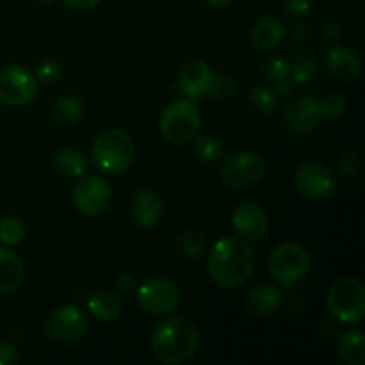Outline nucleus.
Masks as SVG:
<instances>
[{"mask_svg": "<svg viewBox=\"0 0 365 365\" xmlns=\"http://www.w3.org/2000/svg\"><path fill=\"white\" fill-rule=\"evenodd\" d=\"M232 225L246 241H260L269 232V216L257 203L242 202L235 207Z\"/></svg>", "mask_w": 365, "mask_h": 365, "instance_id": "ddd939ff", "label": "nucleus"}, {"mask_svg": "<svg viewBox=\"0 0 365 365\" xmlns=\"http://www.w3.org/2000/svg\"><path fill=\"white\" fill-rule=\"evenodd\" d=\"M192 152L203 163H217L223 157L225 148L212 135H202V138H196L195 145H192Z\"/></svg>", "mask_w": 365, "mask_h": 365, "instance_id": "cd10ccee", "label": "nucleus"}, {"mask_svg": "<svg viewBox=\"0 0 365 365\" xmlns=\"http://www.w3.org/2000/svg\"><path fill=\"white\" fill-rule=\"evenodd\" d=\"M292 89H294V81L291 77L280 78V81L273 82V93L277 96H287L291 95Z\"/></svg>", "mask_w": 365, "mask_h": 365, "instance_id": "58836bf2", "label": "nucleus"}, {"mask_svg": "<svg viewBox=\"0 0 365 365\" xmlns=\"http://www.w3.org/2000/svg\"><path fill=\"white\" fill-rule=\"evenodd\" d=\"M38 2H43V4H48V2H52V0H38Z\"/></svg>", "mask_w": 365, "mask_h": 365, "instance_id": "37998d69", "label": "nucleus"}, {"mask_svg": "<svg viewBox=\"0 0 365 365\" xmlns=\"http://www.w3.org/2000/svg\"><path fill=\"white\" fill-rule=\"evenodd\" d=\"M200 113L187 100H175L160 114V132L173 145H187L200 130Z\"/></svg>", "mask_w": 365, "mask_h": 365, "instance_id": "423d86ee", "label": "nucleus"}, {"mask_svg": "<svg viewBox=\"0 0 365 365\" xmlns=\"http://www.w3.org/2000/svg\"><path fill=\"white\" fill-rule=\"evenodd\" d=\"M177 252L185 259H198L207 252V241L200 232L185 230L175 241Z\"/></svg>", "mask_w": 365, "mask_h": 365, "instance_id": "a878e982", "label": "nucleus"}, {"mask_svg": "<svg viewBox=\"0 0 365 365\" xmlns=\"http://www.w3.org/2000/svg\"><path fill=\"white\" fill-rule=\"evenodd\" d=\"M61 77H63V66L56 59L41 61L36 68L34 78L41 84H52V82L59 81Z\"/></svg>", "mask_w": 365, "mask_h": 365, "instance_id": "473e14b6", "label": "nucleus"}, {"mask_svg": "<svg viewBox=\"0 0 365 365\" xmlns=\"http://www.w3.org/2000/svg\"><path fill=\"white\" fill-rule=\"evenodd\" d=\"M337 353L342 362L348 365L365 364V337L360 330H349L342 334L337 342Z\"/></svg>", "mask_w": 365, "mask_h": 365, "instance_id": "4be33fe9", "label": "nucleus"}, {"mask_svg": "<svg viewBox=\"0 0 365 365\" xmlns=\"http://www.w3.org/2000/svg\"><path fill=\"white\" fill-rule=\"evenodd\" d=\"M235 89H237V81H235V77H232V75L228 73H214L207 93H209L210 98L223 100L228 98L230 95H234Z\"/></svg>", "mask_w": 365, "mask_h": 365, "instance_id": "c756f323", "label": "nucleus"}, {"mask_svg": "<svg viewBox=\"0 0 365 365\" xmlns=\"http://www.w3.org/2000/svg\"><path fill=\"white\" fill-rule=\"evenodd\" d=\"M205 2L212 7H227L230 4H234L235 0H205Z\"/></svg>", "mask_w": 365, "mask_h": 365, "instance_id": "79ce46f5", "label": "nucleus"}, {"mask_svg": "<svg viewBox=\"0 0 365 365\" xmlns=\"http://www.w3.org/2000/svg\"><path fill=\"white\" fill-rule=\"evenodd\" d=\"M212 75V70L205 61H189L178 73V88L189 98H200L209 89Z\"/></svg>", "mask_w": 365, "mask_h": 365, "instance_id": "f3484780", "label": "nucleus"}, {"mask_svg": "<svg viewBox=\"0 0 365 365\" xmlns=\"http://www.w3.org/2000/svg\"><path fill=\"white\" fill-rule=\"evenodd\" d=\"M138 305L143 312L153 317L170 316L180 305V291L171 280L163 277H153L143 282L138 287Z\"/></svg>", "mask_w": 365, "mask_h": 365, "instance_id": "0eeeda50", "label": "nucleus"}, {"mask_svg": "<svg viewBox=\"0 0 365 365\" xmlns=\"http://www.w3.org/2000/svg\"><path fill=\"white\" fill-rule=\"evenodd\" d=\"M266 175V163L253 152H241L232 155L221 170V180L234 191H248L262 182Z\"/></svg>", "mask_w": 365, "mask_h": 365, "instance_id": "6e6552de", "label": "nucleus"}, {"mask_svg": "<svg viewBox=\"0 0 365 365\" xmlns=\"http://www.w3.org/2000/svg\"><path fill=\"white\" fill-rule=\"evenodd\" d=\"M323 34H324V38H327V41H330V43H337L339 39H341V27H339L337 24H327L324 25V29H323Z\"/></svg>", "mask_w": 365, "mask_h": 365, "instance_id": "a19ab883", "label": "nucleus"}, {"mask_svg": "<svg viewBox=\"0 0 365 365\" xmlns=\"http://www.w3.org/2000/svg\"><path fill=\"white\" fill-rule=\"evenodd\" d=\"M317 77V61L312 53L299 52L291 61V78L294 84H309Z\"/></svg>", "mask_w": 365, "mask_h": 365, "instance_id": "393cba45", "label": "nucleus"}, {"mask_svg": "<svg viewBox=\"0 0 365 365\" xmlns=\"http://www.w3.org/2000/svg\"><path fill=\"white\" fill-rule=\"evenodd\" d=\"M116 285L121 292H134L138 289V277L132 271H121L116 277Z\"/></svg>", "mask_w": 365, "mask_h": 365, "instance_id": "c9c22d12", "label": "nucleus"}, {"mask_svg": "<svg viewBox=\"0 0 365 365\" xmlns=\"http://www.w3.org/2000/svg\"><path fill=\"white\" fill-rule=\"evenodd\" d=\"M88 309L95 319L107 323V321H114L116 317H120L121 310H123V302H121L120 294H116L114 291L100 289L91 294Z\"/></svg>", "mask_w": 365, "mask_h": 365, "instance_id": "412c9836", "label": "nucleus"}, {"mask_svg": "<svg viewBox=\"0 0 365 365\" xmlns=\"http://www.w3.org/2000/svg\"><path fill=\"white\" fill-rule=\"evenodd\" d=\"M71 11H77V13H88V11L95 9L100 6L102 0H63Z\"/></svg>", "mask_w": 365, "mask_h": 365, "instance_id": "4c0bfd02", "label": "nucleus"}, {"mask_svg": "<svg viewBox=\"0 0 365 365\" xmlns=\"http://www.w3.org/2000/svg\"><path fill=\"white\" fill-rule=\"evenodd\" d=\"M91 159L100 171L121 175L135 159V146L130 135L120 128L102 132L91 146Z\"/></svg>", "mask_w": 365, "mask_h": 365, "instance_id": "7ed1b4c3", "label": "nucleus"}, {"mask_svg": "<svg viewBox=\"0 0 365 365\" xmlns=\"http://www.w3.org/2000/svg\"><path fill=\"white\" fill-rule=\"evenodd\" d=\"M296 187L309 200H327L335 189L334 175L324 164L305 163L296 171Z\"/></svg>", "mask_w": 365, "mask_h": 365, "instance_id": "f8f14e48", "label": "nucleus"}, {"mask_svg": "<svg viewBox=\"0 0 365 365\" xmlns=\"http://www.w3.org/2000/svg\"><path fill=\"white\" fill-rule=\"evenodd\" d=\"M319 110L324 120H337L344 116L348 110V100L339 93H330L323 100H319Z\"/></svg>", "mask_w": 365, "mask_h": 365, "instance_id": "7c9ffc66", "label": "nucleus"}, {"mask_svg": "<svg viewBox=\"0 0 365 365\" xmlns=\"http://www.w3.org/2000/svg\"><path fill=\"white\" fill-rule=\"evenodd\" d=\"M132 220L143 228H153L164 216V200L153 189H141L130 202Z\"/></svg>", "mask_w": 365, "mask_h": 365, "instance_id": "2eb2a0df", "label": "nucleus"}, {"mask_svg": "<svg viewBox=\"0 0 365 365\" xmlns=\"http://www.w3.org/2000/svg\"><path fill=\"white\" fill-rule=\"evenodd\" d=\"M278 96L274 95L273 89L267 88V86H255L250 91V106L255 113L267 116V114L273 113L277 109Z\"/></svg>", "mask_w": 365, "mask_h": 365, "instance_id": "bb28decb", "label": "nucleus"}, {"mask_svg": "<svg viewBox=\"0 0 365 365\" xmlns=\"http://www.w3.org/2000/svg\"><path fill=\"white\" fill-rule=\"evenodd\" d=\"M25 237V223L18 216H6L0 220V242L4 246H16Z\"/></svg>", "mask_w": 365, "mask_h": 365, "instance_id": "c85d7f7f", "label": "nucleus"}, {"mask_svg": "<svg viewBox=\"0 0 365 365\" xmlns=\"http://www.w3.org/2000/svg\"><path fill=\"white\" fill-rule=\"evenodd\" d=\"M82 116V100L78 96H63L57 102H53L50 109V118L59 127H70L78 118Z\"/></svg>", "mask_w": 365, "mask_h": 365, "instance_id": "b1692460", "label": "nucleus"}, {"mask_svg": "<svg viewBox=\"0 0 365 365\" xmlns=\"http://www.w3.org/2000/svg\"><path fill=\"white\" fill-rule=\"evenodd\" d=\"M291 34L296 41H309V39L312 38V29L305 24H298L292 27Z\"/></svg>", "mask_w": 365, "mask_h": 365, "instance_id": "ea45409f", "label": "nucleus"}, {"mask_svg": "<svg viewBox=\"0 0 365 365\" xmlns=\"http://www.w3.org/2000/svg\"><path fill=\"white\" fill-rule=\"evenodd\" d=\"M38 81L31 71L21 66L0 68V102L11 107H24L36 96Z\"/></svg>", "mask_w": 365, "mask_h": 365, "instance_id": "9d476101", "label": "nucleus"}, {"mask_svg": "<svg viewBox=\"0 0 365 365\" xmlns=\"http://www.w3.org/2000/svg\"><path fill=\"white\" fill-rule=\"evenodd\" d=\"M200 344V331L191 319L171 316L160 321L152 331L150 348L160 364H185L195 356Z\"/></svg>", "mask_w": 365, "mask_h": 365, "instance_id": "f03ea898", "label": "nucleus"}, {"mask_svg": "<svg viewBox=\"0 0 365 365\" xmlns=\"http://www.w3.org/2000/svg\"><path fill=\"white\" fill-rule=\"evenodd\" d=\"M262 75L266 81L277 82L280 78L291 77V63L280 57H271L262 64Z\"/></svg>", "mask_w": 365, "mask_h": 365, "instance_id": "2f4dec72", "label": "nucleus"}, {"mask_svg": "<svg viewBox=\"0 0 365 365\" xmlns=\"http://www.w3.org/2000/svg\"><path fill=\"white\" fill-rule=\"evenodd\" d=\"M323 116L319 110V100L303 95L292 100L285 109V125L292 134H310L317 128Z\"/></svg>", "mask_w": 365, "mask_h": 365, "instance_id": "4468645a", "label": "nucleus"}, {"mask_svg": "<svg viewBox=\"0 0 365 365\" xmlns=\"http://www.w3.org/2000/svg\"><path fill=\"white\" fill-rule=\"evenodd\" d=\"M267 269L278 285L294 287L310 271V255L298 242H284L271 252Z\"/></svg>", "mask_w": 365, "mask_h": 365, "instance_id": "20e7f679", "label": "nucleus"}, {"mask_svg": "<svg viewBox=\"0 0 365 365\" xmlns=\"http://www.w3.org/2000/svg\"><path fill=\"white\" fill-rule=\"evenodd\" d=\"M207 271L220 287H239L248 282L255 271V252L246 239L234 235L221 237L210 248Z\"/></svg>", "mask_w": 365, "mask_h": 365, "instance_id": "f257e3e1", "label": "nucleus"}, {"mask_svg": "<svg viewBox=\"0 0 365 365\" xmlns=\"http://www.w3.org/2000/svg\"><path fill=\"white\" fill-rule=\"evenodd\" d=\"M113 202L109 184L100 177H86L78 180L73 191V203L84 216L95 217L106 212Z\"/></svg>", "mask_w": 365, "mask_h": 365, "instance_id": "9b49d317", "label": "nucleus"}, {"mask_svg": "<svg viewBox=\"0 0 365 365\" xmlns=\"http://www.w3.org/2000/svg\"><path fill=\"white\" fill-rule=\"evenodd\" d=\"M25 277L20 257L9 248H0V294H11L21 285Z\"/></svg>", "mask_w": 365, "mask_h": 365, "instance_id": "aec40b11", "label": "nucleus"}, {"mask_svg": "<svg viewBox=\"0 0 365 365\" xmlns=\"http://www.w3.org/2000/svg\"><path fill=\"white\" fill-rule=\"evenodd\" d=\"M285 27L277 16H262L250 31V43L257 52H271L285 39Z\"/></svg>", "mask_w": 365, "mask_h": 365, "instance_id": "a211bd4d", "label": "nucleus"}, {"mask_svg": "<svg viewBox=\"0 0 365 365\" xmlns=\"http://www.w3.org/2000/svg\"><path fill=\"white\" fill-rule=\"evenodd\" d=\"M18 362V351L11 342H0V365H14Z\"/></svg>", "mask_w": 365, "mask_h": 365, "instance_id": "e433bc0d", "label": "nucleus"}, {"mask_svg": "<svg viewBox=\"0 0 365 365\" xmlns=\"http://www.w3.org/2000/svg\"><path fill=\"white\" fill-rule=\"evenodd\" d=\"M88 316L77 305H63L53 309L45 319V331L52 341L70 344L88 334Z\"/></svg>", "mask_w": 365, "mask_h": 365, "instance_id": "1a4fd4ad", "label": "nucleus"}, {"mask_svg": "<svg viewBox=\"0 0 365 365\" xmlns=\"http://www.w3.org/2000/svg\"><path fill=\"white\" fill-rule=\"evenodd\" d=\"M314 0H285V11L291 18H302L312 9Z\"/></svg>", "mask_w": 365, "mask_h": 365, "instance_id": "f704fd0d", "label": "nucleus"}, {"mask_svg": "<svg viewBox=\"0 0 365 365\" xmlns=\"http://www.w3.org/2000/svg\"><path fill=\"white\" fill-rule=\"evenodd\" d=\"M282 303H284V294H282L280 287L273 284H266V282L253 285L245 296L246 309L253 316L259 317L273 316L274 312H278Z\"/></svg>", "mask_w": 365, "mask_h": 365, "instance_id": "dca6fc26", "label": "nucleus"}, {"mask_svg": "<svg viewBox=\"0 0 365 365\" xmlns=\"http://www.w3.org/2000/svg\"><path fill=\"white\" fill-rule=\"evenodd\" d=\"M53 168H56L61 175H64V177L77 178L86 173L88 159H86L84 153L78 152V150L63 148L56 153V157H53Z\"/></svg>", "mask_w": 365, "mask_h": 365, "instance_id": "5701e85b", "label": "nucleus"}, {"mask_svg": "<svg viewBox=\"0 0 365 365\" xmlns=\"http://www.w3.org/2000/svg\"><path fill=\"white\" fill-rule=\"evenodd\" d=\"M327 68L334 77L353 82L362 73V61L348 46L335 45L327 53Z\"/></svg>", "mask_w": 365, "mask_h": 365, "instance_id": "6ab92c4d", "label": "nucleus"}, {"mask_svg": "<svg viewBox=\"0 0 365 365\" xmlns=\"http://www.w3.org/2000/svg\"><path fill=\"white\" fill-rule=\"evenodd\" d=\"M360 155L356 152H346L339 160V171L344 178H355L360 171Z\"/></svg>", "mask_w": 365, "mask_h": 365, "instance_id": "72a5a7b5", "label": "nucleus"}, {"mask_svg": "<svg viewBox=\"0 0 365 365\" xmlns=\"http://www.w3.org/2000/svg\"><path fill=\"white\" fill-rule=\"evenodd\" d=\"M327 305L342 324H356L365 316V289L356 278H341L330 287Z\"/></svg>", "mask_w": 365, "mask_h": 365, "instance_id": "39448f33", "label": "nucleus"}]
</instances>
